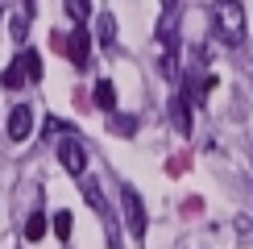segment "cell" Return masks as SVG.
I'll return each instance as SVG.
<instances>
[{"label":"cell","instance_id":"cell-1","mask_svg":"<svg viewBox=\"0 0 253 249\" xmlns=\"http://www.w3.org/2000/svg\"><path fill=\"white\" fill-rule=\"evenodd\" d=\"M212 21H216V34L228 42V46H237L241 38H245V8L237 4V0H216L212 4Z\"/></svg>","mask_w":253,"mask_h":249},{"label":"cell","instance_id":"cell-2","mask_svg":"<svg viewBox=\"0 0 253 249\" xmlns=\"http://www.w3.org/2000/svg\"><path fill=\"white\" fill-rule=\"evenodd\" d=\"M0 83H4L8 91L25 87V83H42V58H38V50H21V54H17V58L4 67Z\"/></svg>","mask_w":253,"mask_h":249},{"label":"cell","instance_id":"cell-3","mask_svg":"<svg viewBox=\"0 0 253 249\" xmlns=\"http://www.w3.org/2000/svg\"><path fill=\"white\" fill-rule=\"evenodd\" d=\"M121 204H125V224H129V233L137 237V241H145V228H150V220H145V204H141V195H137L129 183L121 187Z\"/></svg>","mask_w":253,"mask_h":249},{"label":"cell","instance_id":"cell-4","mask_svg":"<svg viewBox=\"0 0 253 249\" xmlns=\"http://www.w3.org/2000/svg\"><path fill=\"white\" fill-rule=\"evenodd\" d=\"M58 162L79 179V174L87 170V150H83V141H79V137H67V141L58 145Z\"/></svg>","mask_w":253,"mask_h":249},{"label":"cell","instance_id":"cell-5","mask_svg":"<svg viewBox=\"0 0 253 249\" xmlns=\"http://www.w3.org/2000/svg\"><path fill=\"white\" fill-rule=\"evenodd\" d=\"M29 133H34V108L29 104H17L8 112V141H25Z\"/></svg>","mask_w":253,"mask_h":249},{"label":"cell","instance_id":"cell-6","mask_svg":"<svg viewBox=\"0 0 253 249\" xmlns=\"http://www.w3.org/2000/svg\"><path fill=\"white\" fill-rule=\"evenodd\" d=\"M67 58L75 62V67H87V58H91V38H87V29L75 25V34L67 38Z\"/></svg>","mask_w":253,"mask_h":249},{"label":"cell","instance_id":"cell-7","mask_svg":"<svg viewBox=\"0 0 253 249\" xmlns=\"http://www.w3.org/2000/svg\"><path fill=\"white\" fill-rule=\"evenodd\" d=\"M170 124L178 129V137H187L191 133V100L178 91V96H170Z\"/></svg>","mask_w":253,"mask_h":249},{"label":"cell","instance_id":"cell-8","mask_svg":"<svg viewBox=\"0 0 253 249\" xmlns=\"http://www.w3.org/2000/svg\"><path fill=\"white\" fill-rule=\"evenodd\" d=\"M79 187H83V200H87L91 208H96L100 216H108V200H104V191H100V183H96V179H83Z\"/></svg>","mask_w":253,"mask_h":249},{"label":"cell","instance_id":"cell-9","mask_svg":"<svg viewBox=\"0 0 253 249\" xmlns=\"http://www.w3.org/2000/svg\"><path fill=\"white\" fill-rule=\"evenodd\" d=\"M216 87V79H208V75H191L187 79V100H195V104H204L208 100V91Z\"/></svg>","mask_w":253,"mask_h":249},{"label":"cell","instance_id":"cell-10","mask_svg":"<svg viewBox=\"0 0 253 249\" xmlns=\"http://www.w3.org/2000/svg\"><path fill=\"white\" fill-rule=\"evenodd\" d=\"M96 104H100L104 112L117 108V87H112V79H100V83H96Z\"/></svg>","mask_w":253,"mask_h":249},{"label":"cell","instance_id":"cell-11","mask_svg":"<svg viewBox=\"0 0 253 249\" xmlns=\"http://www.w3.org/2000/svg\"><path fill=\"white\" fill-rule=\"evenodd\" d=\"M67 4V17L75 21V25H83V21L91 17V0H62Z\"/></svg>","mask_w":253,"mask_h":249},{"label":"cell","instance_id":"cell-12","mask_svg":"<svg viewBox=\"0 0 253 249\" xmlns=\"http://www.w3.org/2000/svg\"><path fill=\"white\" fill-rule=\"evenodd\" d=\"M46 237V212H34L25 220V241H42Z\"/></svg>","mask_w":253,"mask_h":249},{"label":"cell","instance_id":"cell-13","mask_svg":"<svg viewBox=\"0 0 253 249\" xmlns=\"http://www.w3.org/2000/svg\"><path fill=\"white\" fill-rule=\"evenodd\" d=\"M100 42H104L108 50H112V42H117V17H112V13L100 17Z\"/></svg>","mask_w":253,"mask_h":249},{"label":"cell","instance_id":"cell-14","mask_svg":"<svg viewBox=\"0 0 253 249\" xmlns=\"http://www.w3.org/2000/svg\"><path fill=\"white\" fill-rule=\"evenodd\" d=\"M108 129L121 133V137H129V133L137 129V121H133V117H108Z\"/></svg>","mask_w":253,"mask_h":249},{"label":"cell","instance_id":"cell-15","mask_svg":"<svg viewBox=\"0 0 253 249\" xmlns=\"http://www.w3.org/2000/svg\"><path fill=\"white\" fill-rule=\"evenodd\" d=\"M54 237H58V241L71 237V212H54Z\"/></svg>","mask_w":253,"mask_h":249},{"label":"cell","instance_id":"cell-16","mask_svg":"<svg viewBox=\"0 0 253 249\" xmlns=\"http://www.w3.org/2000/svg\"><path fill=\"white\" fill-rule=\"evenodd\" d=\"M42 133H46V137H50V133H71V124L58 121V117H46V129H42Z\"/></svg>","mask_w":253,"mask_h":249},{"label":"cell","instance_id":"cell-17","mask_svg":"<svg viewBox=\"0 0 253 249\" xmlns=\"http://www.w3.org/2000/svg\"><path fill=\"white\" fill-rule=\"evenodd\" d=\"M25 29H29V17H17V21H13V38L25 42Z\"/></svg>","mask_w":253,"mask_h":249},{"label":"cell","instance_id":"cell-18","mask_svg":"<svg viewBox=\"0 0 253 249\" xmlns=\"http://www.w3.org/2000/svg\"><path fill=\"white\" fill-rule=\"evenodd\" d=\"M162 4H166V8H174V0H162Z\"/></svg>","mask_w":253,"mask_h":249},{"label":"cell","instance_id":"cell-19","mask_svg":"<svg viewBox=\"0 0 253 249\" xmlns=\"http://www.w3.org/2000/svg\"><path fill=\"white\" fill-rule=\"evenodd\" d=\"M0 17H4V8H0Z\"/></svg>","mask_w":253,"mask_h":249}]
</instances>
